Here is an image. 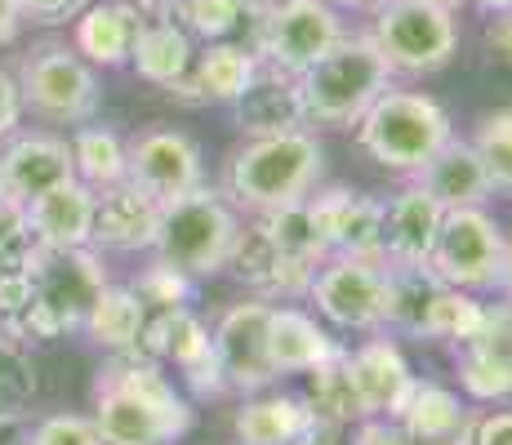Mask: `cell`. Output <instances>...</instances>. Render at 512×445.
<instances>
[{
	"instance_id": "4fadbf2b",
	"label": "cell",
	"mask_w": 512,
	"mask_h": 445,
	"mask_svg": "<svg viewBox=\"0 0 512 445\" xmlns=\"http://www.w3.org/2000/svg\"><path fill=\"white\" fill-rule=\"evenodd\" d=\"M201 178V147L179 130H143L134 143H125V183H134L152 201H179L201 187Z\"/></svg>"
},
{
	"instance_id": "603a6c76",
	"label": "cell",
	"mask_w": 512,
	"mask_h": 445,
	"mask_svg": "<svg viewBox=\"0 0 512 445\" xmlns=\"http://www.w3.org/2000/svg\"><path fill=\"white\" fill-rule=\"evenodd\" d=\"M236 125L250 138H268V134H285V130H303L308 116L299 103V81L277 72H254V81L245 85V94L236 98Z\"/></svg>"
},
{
	"instance_id": "9a60e30c",
	"label": "cell",
	"mask_w": 512,
	"mask_h": 445,
	"mask_svg": "<svg viewBox=\"0 0 512 445\" xmlns=\"http://www.w3.org/2000/svg\"><path fill=\"white\" fill-rule=\"evenodd\" d=\"M459 388L472 401L512 397V303L486 308V321L459 343Z\"/></svg>"
},
{
	"instance_id": "f35d334b",
	"label": "cell",
	"mask_w": 512,
	"mask_h": 445,
	"mask_svg": "<svg viewBox=\"0 0 512 445\" xmlns=\"http://www.w3.org/2000/svg\"><path fill=\"white\" fill-rule=\"evenodd\" d=\"M472 147H477L481 161H486L490 183L504 187V192H512V107H504V112H490L486 121H481L477 138H472Z\"/></svg>"
},
{
	"instance_id": "d6986e66",
	"label": "cell",
	"mask_w": 512,
	"mask_h": 445,
	"mask_svg": "<svg viewBox=\"0 0 512 445\" xmlns=\"http://www.w3.org/2000/svg\"><path fill=\"white\" fill-rule=\"evenodd\" d=\"M228 267H236L241 281L250 285V290H259L263 299H294V294H308L312 272H317L321 263L312 267V263L294 259V254H285L281 245L254 223V227H241Z\"/></svg>"
},
{
	"instance_id": "2e32d148",
	"label": "cell",
	"mask_w": 512,
	"mask_h": 445,
	"mask_svg": "<svg viewBox=\"0 0 512 445\" xmlns=\"http://www.w3.org/2000/svg\"><path fill=\"white\" fill-rule=\"evenodd\" d=\"M76 178L72 143L54 134H18L14 143L0 152V192L9 201L27 205L32 196L49 192V187Z\"/></svg>"
},
{
	"instance_id": "e0dca14e",
	"label": "cell",
	"mask_w": 512,
	"mask_h": 445,
	"mask_svg": "<svg viewBox=\"0 0 512 445\" xmlns=\"http://www.w3.org/2000/svg\"><path fill=\"white\" fill-rule=\"evenodd\" d=\"M348 370L366 419H397L410 388H415V370L392 339H370L357 352H348Z\"/></svg>"
},
{
	"instance_id": "816d5d0a",
	"label": "cell",
	"mask_w": 512,
	"mask_h": 445,
	"mask_svg": "<svg viewBox=\"0 0 512 445\" xmlns=\"http://www.w3.org/2000/svg\"><path fill=\"white\" fill-rule=\"evenodd\" d=\"M326 5H343V9H370V5H379V0H326Z\"/></svg>"
},
{
	"instance_id": "7bdbcfd3",
	"label": "cell",
	"mask_w": 512,
	"mask_h": 445,
	"mask_svg": "<svg viewBox=\"0 0 512 445\" xmlns=\"http://www.w3.org/2000/svg\"><path fill=\"white\" fill-rule=\"evenodd\" d=\"M23 89H18V76H9L5 67H0V138H9L18 130V121H23Z\"/></svg>"
},
{
	"instance_id": "f5cc1de1",
	"label": "cell",
	"mask_w": 512,
	"mask_h": 445,
	"mask_svg": "<svg viewBox=\"0 0 512 445\" xmlns=\"http://www.w3.org/2000/svg\"><path fill=\"white\" fill-rule=\"evenodd\" d=\"M428 5H441V9H450V14H455V9H464L468 0H428Z\"/></svg>"
},
{
	"instance_id": "60d3db41",
	"label": "cell",
	"mask_w": 512,
	"mask_h": 445,
	"mask_svg": "<svg viewBox=\"0 0 512 445\" xmlns=\"http://www.w3.org/2000/svg\"><path fill=\"white\" fill-rule=\"evenodd\" d=\"M27 445H103L94 419H81V414H49L32 432H27Z\"/></svg>"
},
{
	"instance_id": "cb8c5ba5",
	"label": "cell",
	"mask_w": 512,
	"mask_h": 445,
	"mask_svg": "<svg viewBox=\"0 0 512 445\" xmlns=\"http://www.w3.org/2000/svg\"><path fill=\"white\" fill-rule=\"evenodd\" d=\"M130 63L147 85L179 89L187 81V72H192V63H196L192 32H187L183 23H174L170 9H161V18H143L139 41H134V49H130Z\"/></svg>"
},
{
	"instance_id": "f546056e",
	"label": "cell",
	"mask_w": 512,
	"mask_h": 445,
	"mask_svg": "<svg viewBox=\"0 0 512 445\" xmlns=\"http://www.w3.org/2000/svg\"><path fill=\"white\" fill-rule=\"evenodd\" d=\"M441 276L428 263H388V321L397 330L428 339V312L441 294Z\"/></svg>"
},
{
	"instance_id": "e575fe53",
	"label": "cell",
	"mask_w": 512,
	"mask_h": 445,
	"mask_svg": "<svg viewBox=\"0 0 512 445\" xmlns=\"http://www.w3.org/2000/svg\"><path fill=\"white\" fill-rule=\"evenodd\" d=\"M36 401V365L23 343L0 339V428L18 423Z\"/></svg>"
},
{
	"instance_id": "3957f363",
	"label": "cell",
	"mask_w": 512,
	"mask_h": 445,
	"mask_svg": "<svg viewBox=\"0 0 512 445\" xmlns=\"http://www.w3.org/2000/svg\"><path fill=\"white\" fill-rule=\"evenodd\" d=\"M326 165V152L308 130H285L268 138H250L228 165V196L245 210H281L312 196Z\"/></svg>"
},
{
	"instance_id": "11a10c76",
	"label": "cell",
	"mask_w": 512,
	"mask_h": 445,
	"mask_svg": "<svg viewBox=\"0 0 512 445\" xmlns=\"http://www.w3.org/2000/svg\"><path fill=\"white\" fill-rule=\"evenodd\" d=\"M0 196H5V192H0Z\"/></svg>"
},
{
	"instance_id": "db71d44e",
	"label": "cell",
	"mask_w": 512,
	"mask_h": 445,
	"mask_svg": "<svg viewBox=\"0 0 512 445\" xmlns=\"http://www.w3.org/2000/svg\"><path fill=\"white\" fill-rule=\"evenodd\" d=\"M0 339H5V334H0Z\"/></svg>"
},
{
	"instance_id": "484cf974",
	"label": "cell",
	"mask_w": 512,
	"mask_h": 445,
	"mask_svg": "<svg viewBox=\"0 0 512 445\" xmlns=\"http://www.w3.org/2000/svg\"><path fill=\"white\" fill-rule=\"evenodd\" d=\"M343 348L312 321L308 312L299 308H272V321H268V356H272V370L281 374H308L317 365L334 361Z\"/></svg>"
},
{
	"instance_id": "ab89813d",
	"label": "cell",
	"mask_w": 512,
	"mask_h": 445,
	"mask_svg": "<svg viewBox=\"0 0 512 445\" xmlns=\"http://www.w3.org/2000/svg\"><path fill=\"white\" fill-rule=\"evenodd\" d=\"M134 290H139V299L147 303V308H183V303L192 299V276L156 259L139 276V285H134Z\"/></svg>"
},
{
	"instance_id": "bcb514c9",
	"label": "cell",
	"mask_w": 512,
	"mask_h": 445,
	"mask_svg": "<svg viewBox=\"0 0 512 445\" xmlns=\"http://www.w3.org/2000/svg\"><path fill=\"white\" fill-rule=\"evenodd\" d=\"M486 49L499 58V63L512 67V9H499L495 23L486 27Z\"/></svg>"
},
{
	"instance_id": "f6af8a7d",
	"label": "cell",
	"mask_w": 512,
	"mask_h": 445,
	"mask_svg": "<svg viewBox=\"0 0 512 445\" xmlns=\"http://www.w3.org/2000/svg\"><path fill=\"white\" fill-rule=\"evenodd\" d=\"M472 445H512V410L481 414L472 428Z\"/></svg>"
},
{
	"instance_id": "7dc6e473",
	"label": "cell",
	"mask_w": 512,
	"mask_h": 445,
	"mask_svg": "<svg viewBox=\"0 0 512 445\" xmlns=\"http://www.w3.org/2000/svg\"><path fill=\"white\" fill-rule=\"evenodd\" d=\"M23 23V0H0V45H9Z\"/></svg>"
},
{
	"instance_id": "5bb4252c",
	"label": "cell",
	"mask_w": 512,
	"mask_h": 445,
	"mask_svg": "<svg viewBox=\"0 0 512 445\" xmlns=\"http://www.w3.org/2000/svg\"><path fill=\"white\" fill-rule=\"evenodd\" d=\"M268 321H272V303L254 299V303L228 308L219 330H214V352H219L223 383L245 392V397L277 383V370H272V356H268Z\"/></svg>"
},
{
	"instance_id": "b9f144b4",
	"label": "cell",
	"mask_w": 512,
	"mask_h": 445,
	"mask_svg": "<svg viewBox=\"0 0 512 445\" xmlns=\"http://www.w3.org/2000/svg\"><path fill=\"white\" fill-rule=\"evenodd\" d=\"M352 445H415L397 419H357Z\"/></svg>"
},
{
	"instance_id": "9c48e42d",
	"label": "cell",
	"mask_w": 512,
	"mask_h": 445,
	"mask_svg": "<svg viewBox=\"0 0 512 445\" xmlns=\"http://www.w3.org/2000/svg\"><path fill=\"white\" fill-rule=\"evenodd\" d=\"M317 312L339 330H379L388 321V259L330 254L308 285Z\"/></svg>"
},
{
	"instance_id": "4316f807",
	"label": "cell",
	"mask_w": 512,
	"mask_h": 445,
	"mask_svg": "<svg viewBox=\"0 0 512 445\" xmlns=\"http://www.w3.org/2000/svg\"><path fill=\"white\" fill-rule=\"evenodd\" d=\"M312 428L317 423H312L308 401L285 397V392H250L232 419V432L241 445H294Z\"/></svg>"
},
{
	"instance_id": "d590c367",
	"label": "cell",
	"mask_w": 512,
	"mask_h": 445,
	"mask_svg": "<svg viewBox=\"0 0 512 445\" xmlns=\"http://www.w3.org/2000/svg\"><path fill=\"white\" fill-rule=\"evenodd\" d=\"M486 321V303H477L468 290H455V285H441L437 303L428 312V339H455L464 343L481 330Z\"/></svg>"
},
{
	"instance_id": "681fc988",
	"label": "cell",
	"mask_w": 512,
	"mask_h": 445,
	"mask_svg": "<svg viewBox=\"0 0 512 445\" xmlns=\"http://www.w3.org/2000/svg\"><path fill=\"white\" fill-rule=\"evenodd\" d=\"M477 9H486V14H499V9H512V0H472Z\"/></svg>"
},
{
	"instance_id": "1f68e13d",
	"label": "cell",
	"mask_w": 512,
	"mask_h": 445,
	"mask_svg": "<svg viewBox=\"0 0 512 445\" xmlns=\"http://www.w3.org/2000/svg\"><path fill=\"white\" fill-rule=\"evenodd\" d=\"M303 401H308V410H312V423L330 428V432L352 428L357 419H366V414H361L357 383H352V370H348V352H339L334 361L308 370V392H303Z\"/></svg>"
},
{
	"instance_id": "ba28073f",
	"label": "cell",
	"mask_w": 512,
	"mask_h": 445,
	"mask_svg": "<svg viewBox=\"0 0 512 445\" xmlns=\"http://www.w3.org/2000/svg\"><path fill=\"white\" fill-rule=\"evenodd\" d=\"M343 41V23L326 0H281L259 14L254 49L263 63L285 76H303L317 58H326Z\"/></svg>"
},
{
	"instance_id": "5b68a950",
	"label": "cell",
	"mask_w": 512,
	"mask_h": 445,
	"mask_svg": "<svg viewBox=\"0 0 512 445\" xmlns=\"http://www.w3.org/2000/svg\"><path fill=\"white\" fill-rule=\"evenodd\" d=\"M236 236H241V219L228 205L223 192L210 187H192L179 201L161 205V232H156V259L179 267L196 281V276H214L232 263Z\"/></svg>"
},
{
	"instance_id": "277c9868",
	"label": "cell",
	"mask_w": 512,
	"mask_h": 445,
	"mask_svg": "<svg viewBox=\"0 0 512 445\" xmlns=\"http://www.w3.org/2000/svg\"><path fill=\"white\" fill-rule=\"evenodd\" d=\"M357 138L370 161L397 174H419L441 147L450 143V116L437 98L383 89L374 107L357 121Z\"/></svg>"
},
{
	"instance_id": "7402d4cb",
	"label": "cell",
	"mask_w": 512,
	"mask_h": 445,
	"mask_svg": "<svg viewBox=\"0 0 512 445\" xmlns=\"http://www.w3.org/2000/svg\"><path fill=\"white\" fill-rule=\"evenodd\" d=\"M143 9L134 0H94L76 14V54L94 67H121L130 63V49L139 41Z\"/></svg>"
},
{
	"instance_id": "7a4b0ae2",
	"label": "cell",
	"mask_w": 512,
	"mask_h": 445,
	"mask_svg": "<svg viewBox=\"0 0 512 445\" xmlns=\"http://www.w3.org/2000/svg\"><path fill=\"white\" fill-rule=\"evenodd\" d=\"M294 81H299V103L308 125L352 130L374 107V98L392 85V67L374 36H343L326 58H317Z\"/></svg>"
},
{
	"instance_id": "f907efd6",
	"label": "cell",
	"mask_w": 512,
	"mask_h": 445,
	"mask_svg": "<svg viewBox=\"0 0 512 445\" xmlns=\"http://www.w3.org/2000/svg\"><path fill=\"white\" fill-rule=\"evenodd\" d=\"M499 281H504V290H508V303H512V245H508V254H504V276H499Z\"/></svg>"
},
{
	"instance_id": "f1b7e54d",
	"label": "cell",
	"mask_w": 512,
	"mask_h": 445,
	"mask_svg": "<svg viewBox=\"0 0 512 445\" xmlns=\"http://www.w3.org/2000/svg\"><path fill=\"white\" fill-rule=\"evenodd\" d=\"M477 414L459 401V392L441 388V383H428V379H415L406 405H401L397 423L406 428V437L415 445H441L450 441L455 432H464Z\"/></svg>"
},
{
	"instance_id": "836d02e7",
	"label": "cell",
	"mask_w": 512,
	"mask_h": 445,
	"mask_svg": "<svg viewBox=\"0 0 512 445\" xmlns=\"http://www.w3.org/2000/svg\"><path fill=\"white\" fill-rule=\"evenodd\" d=\"M72 161H76V178L90 183L94 192L112 183H125V143L116 130H103V125H85L72 138Z\"/></svg>"
},
{
	"instance_id": "52a82bcc",
	"label": "cell",
	"mask_w": 512,
	"mask_h": 445,
	"mask_svg": "<svg viewBox=\"0 0 512 445\" xmlns=\"http://www.w3.org/2000/svg\"><path fill=\"white\" fill-rule=\"evenodd\" d=\"M374 41L392 72L428 76L455 58L459 23L450 9L428 5V0H379L374 5Z\"/></svg>"
},
{
	"instance_id": "c3c4849f",
	"label": "cell",
	"mask_w": 512,
	"mask_h": 445,
	"mask_svg": "<svg viewBox=\"0 0 512 445\" xmlns=\"http://www.w3.org/2000/svg\"><path fill=\"white\" fill-rule=\"evenodd\" d=\"M294 445H339V437H334L330 428H312V432H303Z\"/></svg>"
},
{
	"instance_id": "74e56055",
	"label": "cell",
	"mask_w": 512,
	"mask_h": 445,
	"mask_svg": "<svg viewBox=\"0 0 512 445\" xmlns=\"http://www.w3.org/2000/svg\"><path fill=\"white\" fill-rule=\"evenodd\" d=\"M32 250H36V236H32V223H27V210L18 201H9V196H0V281L27 272Z\"/></svg>"
},
{
	"instance_id": "7c38bea8",
	"label": "cell",
	"mask_w": 512,
	"mask_h": 445,
	"mask_svg": "<svg viewBox=\"0 0 512 445\" xmlns=\"http://www.w3.org/2000/svg\"><path fill=\"white\" fill-rule=\"evenodd\" d=\"M130 352H143L161 365L170 361L196 397H214V392L228 388L219 370V352H214V334L205 330V321L187 303L183 308H147L143 334Z\"/></svg>"
},
{
	"instance_id": "8d00e7d4",
	"label": "cell",
	"mask_w": 512,
	"mask_h": 445,
	"mask_svg": "<svg viewBox=\"0 0 512 445\" xmlns=\"http://www.w3.org/2000/svg\"><path fill=\"white\" fill-rule=\"evenodd\" d=\"M250 9H254L250 0H183L179 14L187 23V32L205 36V41H228L232 32H241Z\"/></svg>"
},
{
	"instance_id": "ffe728a7",
	"label": "cell",
	"mask_w": 512,
	"mask_h": 445,
	"mask_svg": "<svg viewBox=\"0 0 512 445\" xmlns=\"http://www.w3.org/2000/svg\"><path fill=\"white\" fill-rule=\"evenodd\" d=\"M94 205H98L94 187L81 183V178H67V183L32 196L23 210H27V223H32L36 245L76 250V245L94 241Z\"/></svg>"
},
{
	"instance_id": "4dcf8cb0",
	"label": "cell",
	"mask_w": 512,
	"mask_h": 445,
	"mask_svg": "<svg viewBox=\"0 0 512 445\" xmlns=\"http://www.w3.org/2000/svg\"><path fill=\"white\" fill-rule=\"evenodd\" d=\"M143 321H147V303L139 299V290L107 281L103 294L94 299L90 316H85V334L103 352H130L143 334Z\"/></svg>"
},
{
	"instance_id": "ee69618b",
	"label": "cell",
	"mask_w": 512,
	"mask_h": 445,
	"mask_svg": "<svg viewBox=\"0 0 512 445\" xmlns=\"http://www.w3.org/2000/svg\"><path fill=\"white\" fill-rule=\"evenodd\" d=\"M94 0H23V18H36V23H67L81 9H90Z\"/></svg>"
},
{
	"instance_id": "8fae6325",
	"label": "cell",
	"mask_w": 512,
	"mask_h": 445,
	"mask_svg": "<svg viewBox=\"0 0 512 445\" xmlns=\"http://www.w3.org/2000/svg\"><path fill=\"white\" fill-rule=\"evenodd\" d=\"M18 89H23V103H32V112H41L45 121L81 125L98 112L94 63H85L67 45H41L32 58H23Z\"/></svg>"
},
{
	"instance_id": "d6a6232c",
	"label": "cell",
	"mask_w": 512,
	"mask_h": 445,
	"mask_svg": "<svg viewBox=\"0 0 512 445\" xmlns=\"http://www.w3.org/2000/svg\"><path fill=\"white\" fill-rule=\"evenodd\" d=\"M383 214L388 205L374 196L348 192L334 214L330 254H352V259H383Z\"/></svg>"
},
{
	"instance_id": "d4e9b609",
	"label": "cell",
	"mask_w": 512,
	"mask_h": 445,
	"mask_svg": "<svg viewBox=\"0 0 512 445\" xmlns=\"http://www.w3.org/2000/svg\"><path fill=\"white\" fill-rule=\"evenodd\" d=\"M419 187H428L432 196H437L446 210H464V205H481L490 192H495V183H490L486 174V161H481V152L464 138H450L446 147H441L437 156H432L428 165L415 174Z\"/></svg>"
},
{
	"instance_id": "8992f818",
	"label": "cell",
	"mask_w": 512,
	"mask_h": 445,
	"mask_svg": "<svg viewBox=\"0 0 512 445\" xmlns=\"http://www.w3.org/2000/svg\"><path fill=\"white\" fill-rule=\"evenodd\" d=\"M32 294H36V321H41V339H58L67 330H85L94 299L107 285L103 254L94 245H76V250H54V245H36L32 263Z\"/></svg>"
},
{
	"instance_id": "ac0fdd59",
	"label": "cell",
	"mask_w": 512,
	"mask_h": 445,
	"mask_svg": "<svg viewBox=\"0 0 512 445\" xmlns=\"http://www.w3.org/2000/svg\"><path fill=\"white\" fill-rule=\"evenodd\" d=\"M156 232H161V201H152L134 183H112L98 192L94 205V250H152Z\"/></svg>"
},
{
	"instance_id": "30bf717a",
	"label": "cell",
	"mask_w": 512,
	"mask_h": 445,
	"mask_svg": "<svg viewBox=\"0 0 512 445\" xmlns=\"http://www.w3.org/2000/svg\"><path fill=\"white\" fill-rule=\"evenodd\" d=\"M504 254L508 241L499 223L481 205H464V210H446L428 267L455 290H481L504 276Z\"/></svg>"
},
{
	"instance_id": "44dd1931",
	"label": "cell",
	"mask_w": 512,
	"mask_h": 445,
	"mask_svg": "<svg viewBox=\"0 0 512 445\" xmlns=\"http://www.w3.org/2000/svg\"><path fill=\"white\" fill-rule=\"evenodd\" d=\"M446 205L428 192V187L410 183L406 192L392 196L388 214H383V259L388 263H428L432 245H437Z\"/></svg>"
},
{
	"instance_id": "83f0119b",
	"label": "cell",
	"mask_w": 512,
	"mask_h": 445,
	"mask_svg": "<svg viewBox=\"0 0 512 445\" xmlns=\"http://www.w3.org/2000/svg\"><path fill=\"white\" fill-rule=\"evenodd\" d=\"M254 72H259V58H254L245 45L210 41L201 54H196L192 72H187V81L174 89V94L214 98V103H236V98L245 94V85L254 81Z\"/></svg>"
},
{
	"instance_id": "6da1fadb",
	"label": "cell",
	"mask_w": 512,
	"mask_h": 445,
	"mask_svg": "<svg viewBox=\"0 0 512 445\" xmlns=\"http://www.w3.org/2000/svg\"><path fill=\"white\" fill-rule=\"evenodd\" d=\"M94 428L103 445H174L192 428V405L161 361L112 352L94 383Z\"/></svg>"
}]
</instances>
